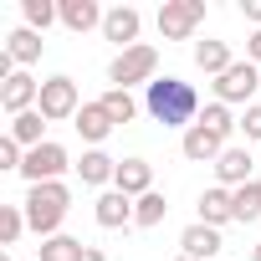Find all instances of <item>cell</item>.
Instances as JSON below:
<instances>
[{
  "label": "cell",
  "instance_id": "5b68a950",
  "mask_svg": "<svg viewBox=\"0 0 261 261\" xmlns=\"http://www.w3.org/2000/svg\"><path fill=\"white\" fill-rule=\"evenodd\" d=\"M205 21V0H164L159 6V36L164 41H190Z\"/></svg>",
  "mask_w": 261,
  "mask_h": 261
},
{
  "label": "cell",
  "instance_id": "4dcf8cb0",
  "mask_svg": "<svg viewBox=\"0 0 261 261\" xmlns=\"http://www.w3.org/2000/svg\"><path fill=\"white\" fill-rule=\"evenodd\" d=\"M241 16H246V21L261 31V0H241Z\"/></svg>",
  "mask_w": 261,
  "mask_h": 261
},
{
  "label": "cell",
  "instance_id": "7402d4cb",
  "mask_svg": "<svg viewBox=\"0 0 261 261\" xmlns=\"http://www.w3.org/2000/svg\"><path fill=\"white\" fill-rule=\"evenodd\" d=\"M164 215H169V200H164L159 190H149L144 200H134V225L154 230V225H164Z\"/></svg>",
  "mask_w": 261,
  "mask_h": 261
},
{
  "label": "cell",
  "instance_id": "44dd1931",
  "mask_svg": "<svg viewBox=\"0 0 261 261\" xmlns=\"http://www.w3.org/2000/svg\"><path fill=\"white\" fill-rule=\"evenodd\" d=\"M41 134H46V118H41L36 108H31V113H21V118H11V139H16L21 149H41V144H46Z\"/></svg>",
  "mask_w": 261,
  "mask_h": 261
},
{
  "label": "cell",
  "instance_id": "9a60e30c",
  "mask_svg": "<svg viewBox=\"0 0 261 261\" xmlns=\"http://www.w3.org/2000/svg\"><path fill=\"white\" fill-rule=\"evenodd\" d=\"M179 246H185V256L210 261V256H220V246H225V241H220V230H215V225H200V220H195V225H185V230H179Z\"/></svg>",
  "mask_w": 261,
  "mask_h": 261
},
{
  "label": "cell",
  "instance_id": "3957f363",
  "mask_svg": "<svg viewBox=\"0 0 261 261\" xmlns=\"http://www.w3.org/2000/svg\"><path fill=\"white\" fill-rule=\"evenodd\" d=\"M154 72H159V51H154L149 41H139V46H128V51H118V57H113L108 82L128 92L134 82H144V87H149V82H154Z\"/></svg>",
  "mask_w": 261,
  "mask_h": 261
},
{
  "label": "cell",
  "instance_id": "1f68e13d",
  "mask_svg": "<svg viewBox=\"0 0 261 261\" xmlns=\"http://www.w3.org/2000/svg\"><path fill=\"white\" fill-rule=\"evenodd\" d=\"M246 62H256V67H261V31H251V36H246Z\"/></svg>",
  "mask_w": 261,
  "mask_h": 261
},
{
  "label": "cell",
  "instance_id": "d6a6232c",
  "mask_svg": "<svg viewBox=\"0 0 261 261\" xmlns=\"http://www.w3.org/2000/svg\"><path fill=\"white\" fill-rule=\"evenodd\" d=\"M82 261H108V256H102L97 246H87V251H82Z\"/></svg>",
  "mask_w": 261,
  "mask_h": 261
},
{
  "label": "cell",
  "instance_id": "ac0fdd59",
  "mask_svg": "<svg viewBox=\"0 0 261 261\" xmlns=\"http://www.w3.org/2000/svg\"><path fill=\"white\" fill-rule=\"evenodd\" d=\"M195 67H200V72H210V77H220V72H230V67H236V57H230V46H225V41H195Z\"/></svg>",
  "mask_w": 261,
  "mask_h": 261
},
{
  "label": "cell",
  "instance_id": "484cf974",
  "mask_svg": "<svg viewBox=\"0 0 261 261\" xmlns=\"http://www.w3.org/2000/svg\"><path fill=\"white\" fill-rule=\"evenodd\" d=\"M21 16H26L31 31H46L51 21H62V6L57 0H21Z\"/></svg>",
  "mask_w": 261,
  "mask_h": 261
},
{
  "label": "cell",
  "instance_id": "6da1fadb",
  "mask_svg": "<svg viewBox=\"0 0 261 261\" xmlns=\"http://www.w3.org/2000/svg\"><path fill=\"white\" fill-rule=\"evenodd\" d=\"M144 108L154 123L164 128H195L200 123V92L185 82V77H154L144 87Z\"/></svg>",
  "mask_w": 261,
  "mask_h": 261
},
{
  "label": "cell",
  "instance_id": "2e32d148",
  "mask_svg": "<svg viewBox=\"0 0 261 261\" xmlns=\"http://www.w3.org/2000/svg\"><path fill=\"white\" fill-rule=\"evenodd\" d=\"M102 21H108V11L97 6V0H62V26H67V31L82 36V31H92V26H102Z\"/></svg>",
  "mask_w": 261,
  "mask_h": 261
},
{
  "label": "cell",
  "instance_id": "52a82bcc",
  "mask_svg": "<svg viewBox=\"0 0 261 261\" xmlns=\"http://www.w3.org/2000/svg\"><path fill=\"white\" fill-rule=\"evenodd\" d=\"M256 87H261V67H256V62H236L230 72H220V77H215V102H225V108L246 102V108H251Z\"/></svg>",
  "mask_w": 261,
  "mask_h": 261
},
{
  "label": "cell",
  "instance_id": "7c38bea8",
  "mask_svg": "<svg viewBox=\"0 0 261 261\" xmlns=\"http://www.w3.org/2000/svg\"><path fill=\"white\" fill-rule=\"evenodd\" d=\"M92 215H97V225H102V230L134 225V200H128L123 190H102V195H97V205H92Z\"/></svg>",
  "mask_w": 261,
  "mask_h": 261
},
{
  "label": "cell",
  "instance_id": "836d02e7",
  "mask_svg": "<svg viewBox=\"0 0 261 261\" xmlns=\"http://www.w3.org/2000/svg\"><path fill=\"white\" fill-rule=\"evenodd\" d=\"M174 261H195V256H185V251H179V256H174Z\"/></svg>",
  "mask_w": 261,
  "mask_h": 261
},
{
  "label": "cell",
  "instance_id": "9c48e42d",
  "mask_svg": "<svg viewBox=\"0 0 261 261\" xmlns=\"http://www.w3.org/2000/svg\"><path fill=\"white\" fill-rule=\"evenodd\" d=\"M41 102V82L31 77V72H16L6 87H0V108H6L11 118H21V113H31Z\"/></svg>",
  "mask_w": 261,
  "mask_h": 261
},
{
  "label": "cell",
  "instance_id": "83f0119b",
  "mask_svg": "<svg viewBox=\"0 0 261 261\" xmlns=\"http://www.w3.org/2000/svg\"><path fill=\"white\" fill-rule=\"evenodd\" d=\"M200 123H205V128H215V134H220V139H230V134H236V128H241V123L230 118V108H225V102H210V108L200 113Z\"/></svg>",
  "mask_w": 261,
  "mask_h": 261
},
{
  "label": "cell",
  "instance_id": "603a6c76",
  "mask_svg": "<svg viewBox=\"0 0 261 261\" xmlns=\"http://www.w3.org/2000/svg\"><path fill=\"white\" fill-rule=\"evenodd\" d=\"M230 200H236V220H241V225L261 220V179H251V185L230 190Z\"/></svg>",
  "mask_w": 261,
  "mask_h": 261
},
{
  "label": "cell",
  "instance_id": "277c9868",
  "mask_svg": "<svg viewBox=\"0 0 261 261\" xmlns=\"http://www.w3.org/2000/svg\"><path fill=\"white\" fill-rule=\"evenodd\" d=\"M67 169H77L72 164V154L62 149V144H41V149H26V164H21V179L26 185H51V179H62Z\"/></svg>",
  "mask_w": 261,
  "mask_h": 261
},
{
  "label": "cell",
  "instance_id": "e575fe53",
  "mask_svg": "<svg viewBox=\"0 0 261 261\" xmlns=\"http://www.w3.org/2000/svg\"><path fill=\"white\" fill-rule=\"evenodd\" d=\"M251 261H261V246H256V251H251Z\"/></svg>",
  "mask_w": 261,
  "mask_h": 261
},
{
  "label": "cell",
  "instance_id": "5bb4252c",
  "mask_svg": "<svg viewBox=\"0 0 261 261\" xmlns=\"http://www.w3.org/2000/svg\"><path fill=\"white\" fill-rule=\"evenodd\" d=\"M72 128H77V134H82V139H87L92 149H102V139L113 134L118 123L108 118V108H102V102H82V113L72 118Z\"/></svg>",
  "mask_w": 261,
  "mask_h": 261
},
{
  "label": "cell",
  "instance_id": "ba28073f",
  "mask_svg": "<svg viewBox=\"0 0 261 261\" xmlns=\"http://www.w3.org/2000/svg\"><path fill=\"white\" fill-rule=\"evenodd\" d=\"M179 149H185V159L190 164H215L230 144L215 134V128H205V123H195V128H185V139H179Z\"/></svg>",
  "mask_w": 261,
  "mask_h": 261
},
{
  "label": "cell",
  "instance_id": "4fadbf2b",
  "mask_svg": "<svg viewBox=\"0 0 261 261\" xmlns=\"http://www.w3.org/2000/svg\"><path fill=\"white\" fill-rule=\"evenodd\" d=\"M251 169H256V159H251L246 149H225V154L215 159V179H220V190H241V185H251Z\"/></svg>",
  "mask_w": 261,
  "mask_h": 261
},
{
  "label": "cell",
  "instance_id": "4316f807",
  "mask_svg": "<svg viewBox=\"0 0 261 261\" xmlns=\"http://www.w3.org/2000/svg\"><path fill=\"white\" fill-rule=\"evenodd\" d=\"M21 230H31L26 225V210L21 205H0V246H16Z\"/></svg>",
  "mask_w": 261,
  "mask_h": 261
},
{
  "label": "cell",
  "instance_id": "8992f818",
  "mask_svg": "<svg viewBox=\"0 0 261 261\" xmlns=\"http://www.w3.org/2000/svg\"><path fill=\"white\" fill-rule=\"evenodd\" d=\"M36 113H41L46 123H67V118H77V113H82L77 82H72V77H46V82H41V102H36Z\"/></svg>",
  "mask_w": 261,
  "mask_h": 261
},
{
  "label": "cell",
  "instance_id": "7a4b0ae2",
  "mask_svg": "<svg viewBox=\"0 0 261 261\" xmlns=\"http://www.w3.org/2000/svg\"><path fill=\"white\" fill-rule=\"evenodd\" d=\"M21 210H26V225H31L41 241H51V236H62V220H67V210H72V190H67L62 179H51V185H31Z\"/></svg>",
  "mask_w": 261,
  "mask_h": 261
},
{
  "label": "cell",
  "instance_id": "30bf717a",
  "mask_svg": "<svg viewBox=\"0 0 261 261\" xmlns=\"http://www.w3.org/2000/svg\"><path fill=\"white\" fill-rule=\"evenodd\" d=\"M113 190H123L128 200H144V195L154 190V164H149V159H118Z\"/></svg>",
  "mask_w": 261,
  "mask_h": 261
},
{
  "label": "cell",
  "instance_id": "e0dca14e",
  "mask_svg": "<svg viewBox=\"0 0 261 261\" xmlns=\"http://www.w3.org/2000/svg\"><path fill=\"white\" fill-rule=\"evenodd\" d=\"M230 220H236V200H230V190H220V185L205 190V195H200V225H215V230H220V225H230Z\"/></svg>",
  "mask_w": 261,
  "mask_h": 261
},
{
  "label": "cell",
  "instance_id": "ffe728a7",
  "mask_svg": "<svg viewBox=\"0 0 261 261\" xmlns=\"http://www.w3.org/2000/svg\"><path fill=\"white\" fill-rule=\"evenodd\" d=\"M41 46H46V41H41V31L21 26V31H11V46H6V51H11V62H16V67H31V62H41Z\"/></svg>",
  "mask_w": 261,
  "mask_h": 261
},
{
  "label": "cell",
  "instance_id": "d6986e66",
  "mask_svg": "<svg viewBox=\"0 0 261 261\" xmlns=\"http://www.w3.org/2000/svg\"><path fill=\"white\" fill-rule=\"evenodd\" d=\"M77 174H82V185H113V174H118V159H108L102 149H87L82 154V164H77Z\"/></svg>",
  "mask_w": 261,
  "mask_h": 261
},
{
  "label": "cell",
  "instance_id": "f1b7e54d",
  "mask_svg": "<svg viewBox=\"0 0 261 261\" xmlns=\"http://www.w3.org/2000/svg\"><path fill=\"white\" fill-rule=\"evenodd\" d=\"M21 164H26V149L6 134V139H0V169H16V174H21Z\"/></svg>",
  "mask_w": 261,
  "mask_h": 261
},
{
  "label": "cell",
  "instance_id": "f546056e",
  "mask_svg": "<svg viewBox=\"0 0 261 261\" xmlns=\"http://www.w3.org/2000/svg\"><path fill=\"white\" fill-rule=\"evenodd\" d=\"M241 128H246V139H251V144H261V102H251V108H246Z\"/></svg>",
  "mask_w": 261,
  "mask_h": 261
},
{
  "label": "cell",
  "instance_id": "d4e9b609",
  "mask_svg": "<svg viewBox=\"0 0 261 261\" xmlns=\"http://www.w3.org/2000/svg\"><path fill=\"white\" fill-rule=\"evenodd\" d=\"M82 241L77 236H51V241H41V256L36 261H82Z\"/></svg>",
  "mask_w": 261,
  "mask_h": 261
},
{
  "label": "cell",
  "instance_id": "cb8c5ba5",
  "mask_svg": "<svg viewBox=\"0 0 261 261\" xmlns=\"http://www.w3.org/2000/svg\"><path fill=\"white\" fill-rule=\"evenodd\" d=\"M97 102L108 108V118H113V123H134V118H139V102H134V92H123V87H108Z\"/></svg>",
  "mask_w": 261,
  "mask_h": 261
},
{
  "label": "cell",
  "instance_id": "8fae6325",
  "mask_svg": "<svg viewBox=\"0 0 261 261\" xmlns=\"http://www.w3.org/2000/svg\"><path fill=\"white\" fill-rule=\"evenodd\" d=\"M139 26H144V16L134 6H113L108 21H102V36L118 41V51H128V46H139Z\"/></svg>",
  "mask_w": 261,
  "mask_h": 261
}]
</instances>
